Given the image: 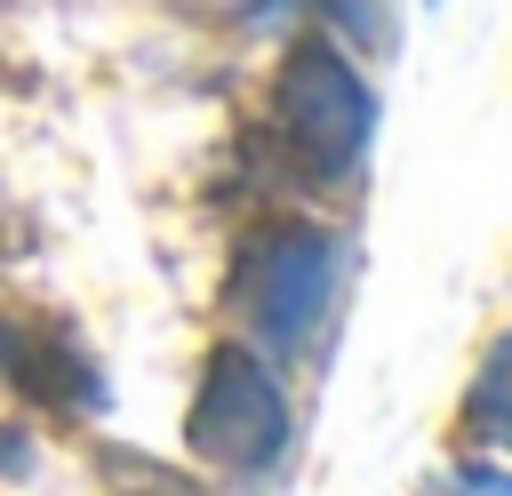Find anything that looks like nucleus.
I'll return each instance as SVG.
<instances>
[{
    "instance_id": "1",
    "label": "nucleus",
    "mask_w": 512,
    "mask_h": 496,
    "mask_svg": "<svg viewBox=\"0 0 512 496\" xmlns=\"http://www.w3.org/2000/svg\"><path fill=\"white\" fill-rule=\"evenodd\" d=\"M376 136V96L328 32H304L272 72V144L304 184H352Z\"/></svg>"
},
{
    "instance_id": "2",
    "label": "nucleus",
    "mask_w": 512,
    "mask_h": 496,
    "mask_svg": "<svg viewBox=\"0 0 512 496\" xmlns=\"http://www.w3.org/2000/svg\"><path fill=\"white\" fill-rule=\"evenodd\" d=\"M344 288V232L328 224H264L232 264V312L248 328V352L304 360L320 344V320Z\"/></svg>"
},
{
    "instance_id": "3",
    "label": "nucleus",
    "mask_w": 512,
    "mask_h": 496,
    "mask_svg": "<svg viewBox=\"0 0 512 496\" xmlns=\"http://www.w3.org/2000/svg\"><path fill=\"white\" fill-rule=\"evenodd\" d=\"M184 440H192L200 464H216L232 480H272L288 464V440H296V416H288V392H280L272 360L248 352V344H216L208 368H200Z\"/></svg>"
},
{
    "instance_id": "4",
    "label": "nucleus",
    "mask_w": 512,
    "mask_h": 496,
    "mask_svg": "<svg viewBox=\"0 0 512 496\" xmlns=\"http://www.w3.org/2000/svg\"><path fill=\"white\" fill-rule=\"evenodd\" d=\"M0 368H8V384L24 392V400H40V408H104V376L80 360V344L72 336H32V328H16V320H0Z\"/></svg>"
},
{
    "instance_id": "5",
    "label": "nucleus",
    "mask_w": 512,
    "mask_h": 496,
    "mask_svg": "<svg viewBox=\"0 0 512 496\" xmlns=\"http://www.w3.org/2000/svg\"><path fill=\"white\" fill-rule=\"evenodd\" d=\"M464 432L512 456V336H496L488 360L472 368V384H464Z\"/></svg>"
},
{
    "instance_id": "6",
    "label": "nucleus",
    "mask_w": 512,
    "mask_h": 496,
    "mask_svg": "<svg viewBox=\"0 0 512 496\" xmlns=\"http://www.w3.org/2000/svg\"><path fill=\"white\" fill-rule=\"evenodd\" d=\"M448 488H456V496H512V472H504V464H480V456H464V464L448 472Z\"/></svg>"
},
{
    "instance_id": "7",
    "label": "nucleus",
    "mask_w": 512,
    "mask_h": 496,
    "mask_svg": "<svg viewBox=\"0 0 512 496\" xmlns=\"http://www.w3.org/2000/svg\"><path fill=\"white\" fill-rule=\"evenodd\" d=\"M328 16H336L352 40H384V16H392V0H328Z\"/></svg>"
}]
</instances>
